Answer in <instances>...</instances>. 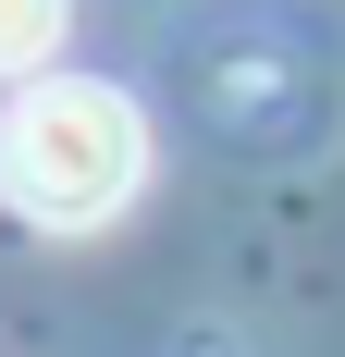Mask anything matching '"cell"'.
Segmentation results:
<instances>
[{
    "mask_svg": "<svg viewBox=\"0 0 345 357\" xmlns=\"http://www.w3.org/2000/svg\"><path fill=\"white\" fill-rule=\"evenodd\" d=\"M74 0H0V74H37L50 50H62Z\"/></svg>",
    "mask_w": 345,
    "mask_h": 357,
    "instance_id": "7a4b0ae2",
    "label": "cell"
},
{
    "mask_svg": "<svg viewBox=\"0 0 345 357\" xmlns=\"http://www.w3.org/2000/svg\"><path fill=\"white\" fill-rule=\"evenodd\" d=\"M136 173H148V123L99 74H37L25 99L0 111V197L37 234H99L136 197Z\"/></svg>",
    "mask_w": 345,
    "mask_h": 357,
    "instance_id": "6da1fadb",
    "label": "cell"
}]
</instances>
